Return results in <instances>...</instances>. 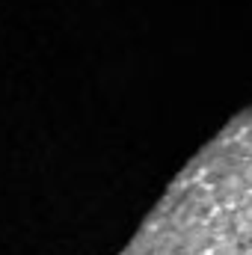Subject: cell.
<instances>
[]
</instances>
